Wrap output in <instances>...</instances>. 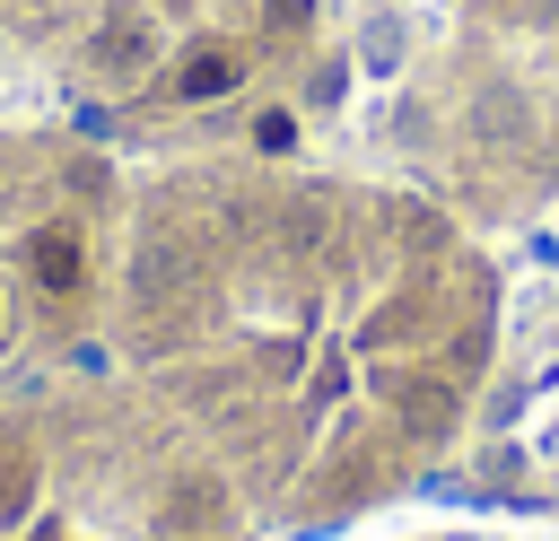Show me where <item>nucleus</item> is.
Wrapping results in <instances>:
<instances>
[{
    "mask_svg": "<svg viewBox=\"0 0 559 541\" xmlns=\"http://www.w3.org/2000/svg\"><path fill=\"white\" fill-rule=\"evenodd\" d=\"M498 270L437 192L183 166L131 192L114 358L271 524L402 497L472 428Z\"/></svg>",
    "mask_w": 559,
    "mask_h": 541,
    "instance_id": "1",
    "label": "nucleus"
},
{
    "mask_svg": "<svg viewBox=\"0 0 559 541\" xmlns=\"http://www.w3.org/2000/svg\"><path fill=\"white\" fill-rule=\"evenodd\" d=\"M218 454L122 366H70L0 401V541H245Z\"/></svg>",
    "mask_w": 559,
    "mask_h": 541,
    "instance_id": "2",
    "label": "nucleus"
},
{
    "mask_svg": "<svg viewBox=\"0 0 559 541\" xmlns=\"http://www.w3.org/2000/svg\"><path fill=\"white\" fill-rule=\"evenodd\" d=\"M131 192L87 140H0V401L114 358Z\"/></svg>",
    "mask_w": 559,
    "mask_h": 541,
    "instance_id": "3",
    "label": "nucleus"
}]
</instances>
